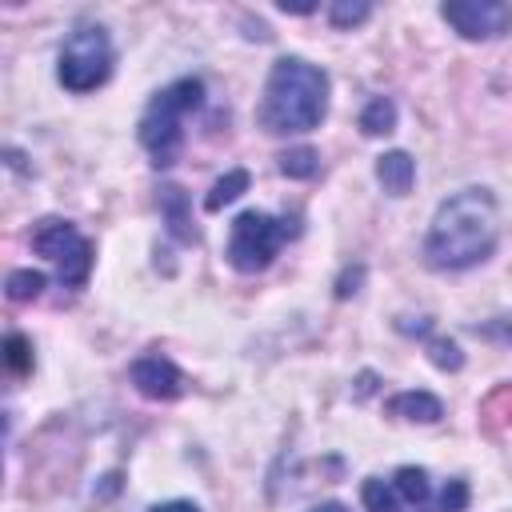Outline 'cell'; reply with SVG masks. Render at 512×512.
<instances>
[{"instance_id": "5", "label": "cell", "mask_w": 512, "mask_h": 512, "mask_svg": "<svg viewBox=\"0 0 512 512\" xmlns=\"http://www.w3.org/2000/svg\"><path fill=\"white\" fill-rule=\"evenodd\" d=\"M296 232H300L296 220L248 208V212H240V216L232 220L224 256H228V264H232L236 272H264V268L276 260V252L284 248V240L296 236Z\"/></svg>"}, {"instance_id": "6", "label": "cell", "mask_w": 512, "mask_h": 512, "mask_svg": "<svg viewBox=\"0 0 512 512\" xmlns=\"http://www.w3.org/2000/svg\"><path fill=\"white\" fill-rule=\"evenodd\" d=\"M32 248H36L44 260L56 264V272H60V280H64L68 288H80V284L88 280V272H92V244H88V236H80L76 224H68V220H56V216L40 220V224L32 228Z\"/></svg>"}, {"instance_id": "1", "label": "cell", "mask_w": 512, "mask_h": 512, "mask_svg": "<svg viewBox=\"0 0 512 512\" xmlns=\"http://www.w3.org/2000/svg\"><path fill=\"white\" fill-rule=\"evenodd\" d=\"M500 240V212L488 188H460L432 212L424 236V260L440 272H460L496 252Z\"/></svg>"}, {"instance_id": "19", "label": "cell", "mask_w": 512, "mask_h": 512, "mask_svg": "<svg viewBox=\"0 0 512 512\" xmlns=\"http://www.w3.org/2000/svg\"><path fill=\"white\" fill-rule=\"evenodd\" d=\"M368 12H372V8H368L364 0H356V4H352V0H336V4L328 8V20H332L336 28H352V24L368 20Z\"/></svg>"}, {"instance_id": "3", "label": "cell", "mask_w": 512, "mask_h": 512, "mask_svg": "<svg viewBox=\"0 0 512 512\" xmlns=\"http://www.w3.org/2000/svg\"><path fill=\"white\" fill-rule=\"evenodd\" d=\"M200 100H204V80H196V76H180L148 100V108L140 116V144L156 168L176 164V156L184 148V120H188V112L200 108Z\"/></svg>"}, {"instance_id": "10", "label": "cell", "mask_w": 512, "mask_h": 512, "mask_svg": "<svg viewBox=\"0 0 512 512\" xmlns=\"http://www.w3.org/2000/svg\"><path fill=\"white\" fill-rule=\"evenodd\" d=\"M376 180L384 184L388 196H408V188L416 180V160L408 152H400V148L384 152V156H376Z\"/></svg>"}, {"instance_id": "17", "label": "cell", "mask_w": 512, "mask_h": 512, "mask_svg": "<svg viewBox=\"0 0 512 512\" xmlns=\"http://www.w3.org/2000/svg\"><path fill=\"white\" fill-rule=\"evenodd\" d=\"M4 364H8V372H16V376H28L32 372V344L20 336V332H8V340H4Z\"/></svg>"}, {"instance_id": "12", "label": "cell", "mask_w": 512, "mask_h": 512, "mask_svg": "<svg viewBox=\"0 0 512 512\" xmlns=\"http://www.w3.org/2000/svg\"><path fill=\"white\" fill-rule=\"evenodd\" d=\"M160 212H164L168 232H172L176 240H196V228H192V212H188V196H184V188L164 184V188H160Z\"/></svg>"}, {"instance_id": "23", "label": "cell", "mask_w": 512, "mask_h": 512, "mask_svg": "<svg viewBox=\"0 0 512 512\" xmlns=\"http://www.w3.org/2000/svg\"><path fill=\"white\" fill-rule=\"evenodd\" d=\"M312 512H348L344 504H336V500H328V504H320V508H312Z\"/></svg>"}, {"instance_id": "16", "label": "cell", "mask_w": 512, "mask_h": 512, "mask_svg": "<svg viewBox=\"0 0 512 512\" xmlns=\"http://www.w3.org/2000/svg\"><path fill=\"white\" fill-rule=\"evenodd\" d=\"M280 172L292 176V180H312V176L320 172L316 148H288V152L280 156Z\"/></svg>"}, {"instance_id": "4", "label": "cell", "mask_w": 512, "mask_h": 512, "mask_svg": "<svg viewBox=\"0 0 512 512\" xmlns=\"http://www.w3.org/2000/svg\"><path fill=\"white\" fill-rule=\"evenodd\" d=\"M112 64H116V52H112V40L100 24H76L68 32V40L60 44V56H56V80L68 88V92H96L100 84H108L112 76Z\"/></svg>"}, {"instance_id": "7", "label": "cell", "mask_w": 512, "mask_h": 512, "mask_svg": "<svg viewBox=\"0 0 512 512\" xmlns=\"http://www.w3.org/2000/svg\"><path fill=\"white\" fill-rule=\"evenodd\" d=\"M440 16L464 40H500L512 32V4L500 0H448L440 4Z\"/></svg>"}, {"instance_id": "15", "label": "cell", "mask_w": 512, "mask_h": 512, "mask_svg": "<svg viewBox=\"0 0 512 512\" xmlns=\"http://www.w3.org/2000/svg\"><path fill=\"white\" fill-rule=\"evenodd\" d=\"M44 272H32V268H16V272H8V280H4V288H8V300H16V304H24V300H36L40 292H44Z\"/></svg>"}, {"instance_id": "20", "label": "cell", "mask_w": 512, "mask_h": 512, "mask_svg": "<svg viewBox=\"0 0 512 512\" xmlns=\"http://www.w3.org/2000/svg\"><path fill=\"white\" fill-rule=\"evenodd\" d=\"M468 508V484L464 480H448L436 492V512H464Z\"/></svg>"}, {"instance_id": "11", "label": "cell", "mask_w": 512, "mask_h": 512, "mask_svg": "<svg viewBox=\"0 0 512 512\" xmlns=\"http://www.w3.org/2000/svg\"><path fill=\"white\" fill-rule=\"evenodd\" d=\"M388 412L400 420H420V424H436L444 416V404L432 392H396L388 400Z\"/></svg>"}, {"instance_id": "21", "label": "cell", "mask_w": 512, "mask_h": 512, "mask_svg": "<svg viewBox=\"0 0 512 512\" xmlns=\"http://www.w3.org/2000/svg\"><path fill=\"white\" fill-rule=\"evenodd\" d=\"M428 356H432V364H436V368H452V372L464 364L460 348H456L452 340H440V336H432V340H428Z\"/></svg>"}, {"instance_id": "8", "label": "cell", "mask_w": 512, "mask_h": 512, "mask_svg": "<svg viewBox=\"0 0 512 512\" xmlns=\"http://www.w3.org/2000/svg\"><path fill=\"white\" fill-rule=\"evenodd\" d=\"M128 376H132L136 392L148 400H176L184 392V376L168 356H140Z\"/></svg>"}, {"instance_id": "14", "label": "cell", "mask_w": 512, "mask_h": 512, "mask_svg": "<svg viewBox=\"0 0 512 512\" xmlns=\"http://www.w3.org/2000/svg\"><path fill=\"white\" fill-rule=\"evenodd\" d=\"M240 192H248V172H244V168H232V172H224V176L212 184V192L204 196V208H208V212H220V208L232 204Z\"/></svg>"}, {"instance_id": "2", "label": "cell", "mask_w": 512, "mask_h": 512, "mask_svg": "<svg viewBox=\"0 0 512 512\" xmlns=\"http://www.w3.org/2000/svg\"><path fill=\"white\" fill-rule=\"evenodd\" d=\"M324 112H328V72L300 56H280L264 80V96L256 108L260 128L276 136L312 132L320 128Z\"/></svg>"}, {"instance_id": "18", "label": "cell", "mask_w": 512, "mask_h": 512, "mask_svg": "<svg viewBox=\"0 0 512 512\" xmlns=\"http://www.w3.org/2000/svg\"><path fill=\"white\" fill-rule=\"evenodd\" d=\"M360 496H364L368 512H396V492H392V484H388V480H380V476L364 480Z\"/></svg>"}, {"instance_id": "22", "label": "cell", "mask_w": 512, "mask_h": 512, "mask_svg": "<svg viewBox=\"0 0 512 512\" xmlns=\"http://www.w3.org/2000/svg\"><path fill=\"white\" fill-rule=\"evenodd\" d=\"M152 512H200L192 500H168V504H156Z\"/></svg>"}, {"instance_id": "9", "label": "cell", "mask_w": 512, "mask_h": 512, "mask_svg": "<svg viewBox=\"0 0 512 512\" xmlns=\"http://www.w3.org/2000/svg\"><path fill=\"white\" fill-rule=\"evenodd\" d=\"M392 492H396V512H436V492L428 484V472L424 468H396L392 472Z\"/></svg>"}, {"instance_id": "13", "label": "cell", "mask_w": 512, "mask_h": 512, "mask_svg": "<svg viewBox=\"0 0 512 512\" xmlns=\"http://www.w3.org/2000/svg\"><path fill=\"white\" fill-rule=\"evenodd\" d=\"M392 128H396V104H392L388 96L368 100L364 112H360V132H364V136H384V132H392Z\"/></svg>"}]
</instances>
